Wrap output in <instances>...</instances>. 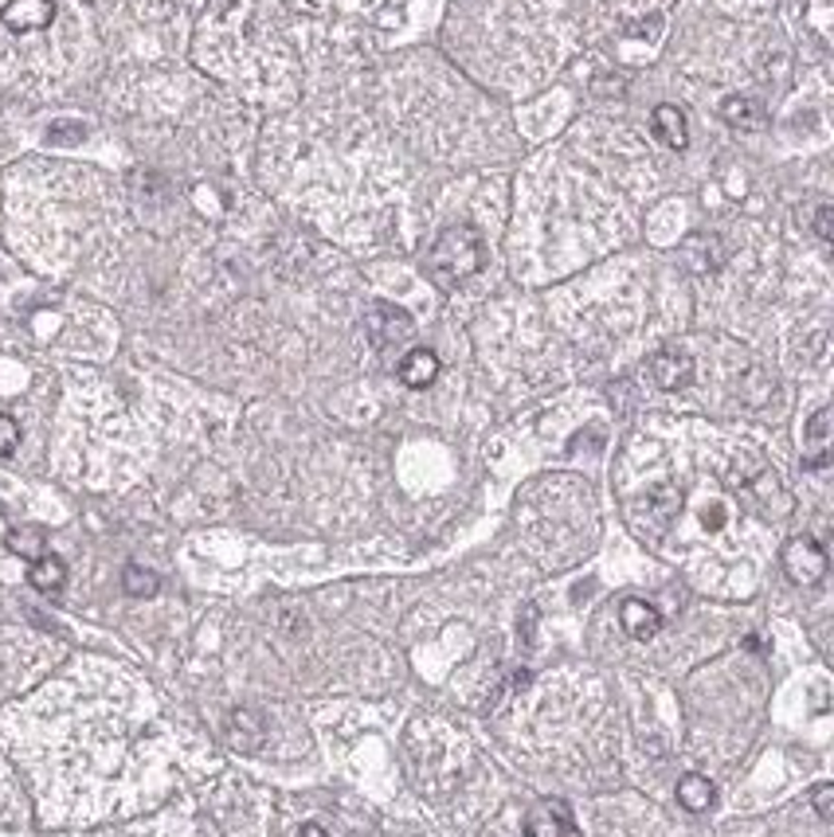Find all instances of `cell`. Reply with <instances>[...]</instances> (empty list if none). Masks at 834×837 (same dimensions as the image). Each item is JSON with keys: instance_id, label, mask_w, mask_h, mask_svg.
Returning a JSON list of instances; mask_svg holds the SVG:
<instances>
[{"instance_id": "cell-1", "label": "cell", "mask_w": 834, "mask_h": 837, "mask_svg": "<svg viewBox=\"0 0 834 837\" xmlns=\"http://www.w3.org/2000/svg\"><path fill=\"white\" fill-rule=\"evenodd\" d=\"M486 262V247L478 228L471 223H459V228H447L435 240L432 255H427V279L439 289H454L463 286L471 274H478Z\"/></svg>"}, {"instance_id": "cell-2", "label": "cell", "mask_w": 834, "mask_h": 837, "mask_svg": "<svg viewBox=\"0 0 834 837\" xmlns=\"http://www.w3.org/2000/svg\"><path fill=\"white\" fill-rule=\"evenodd\" d=\"M364 333L376 349H393V345H408L415 337V321L408 309L388 306V301H376V306L364 313Z\"/></svg>"}, {"instance_id": "cell-3", "label": "cell", "mask_w": 834, "mask_h": 837, "mask_svg": "<svg viewBox=\"0 0 834 837\" xmlns=\"http://www.w3.org/2000/svg\"><path fill=\"white\" fill-rule=\"evenodd\" d=\"M784 571L792 583L811 588L826 576V552L814 537H795L784 544Z\"/></svg>"}, {"instance_id": "cell-4", "label": "cell", "mask_w": 834, "mask_h": 837, "mask_svg": "<svg viewBox=\"0 0 834 837\" xmlns=\"http://www.w3.org/2000/svg\"><path fill=\"white\" fill-rule=\"evenodd\" d=\"M525 837H583V834L564 802L544 798V802H537V807L525 814Z\"/></svg>"}, {"instance_id": "cell-5", "label": "cell", "mask_w": 834, "mask_h": 837, "mask_svg": "<svg viewBox=\"0 0 834 837\" xmlns=\"http://www.w3.org/2000/svg\"><path fill=\"white\" fill-rule=\"evenodd\" d=\"M646 372H651V379L663 391H678L694 379V360H690V352H682V349H658L651 360H646Z\"/></svg>"}, {"instance_id": "cell-6", "label": "cell", "mask_w": 834, "mask_h": 837, "mask_svg": "<svg viewBox=\"0 0 834 837\" xmlns=\"http://www.w3.org/2000/svg\"><path fill=\"white\" fill-rule=\"evenodd\" d=\"M55 21V0H9L0 9V24L9 31H43Z\"/></svg>"}, {"instance_id": "cell-7", "label": "cell", "mask_w": 834, "mask_h": 837, "mask_svg": "<svg viewBox=\"0 0 834 837\" xmlns=\"http://www.w3.org/2000/svg\"><path fill=\"white\" fill-rule=\"evenodd\" d=\"M831 462V408H819L804 427V466L823 469Z\"/></svg>"}, {"instance_id": "cell-8", "label": "cell", "mask_w": 834, "mask_h": 837, "mask_svg": "<svg viewBox=\"0 0 834 837\" xmlns=\"http://www.w3.org/2000/svg\"><path fill=\"white\" fill-rule=\"evenodd\" d=\"M619 622H624V630L634 642H651L654 634L663 630V615H658V607H651L646 598H624Z\"/></svg>"}, {"instance_id": "cell-9", "label": "cell", "mask_w": 834, "mask_h": 837, "mask_svg": "<svg viewBox=\"0 0 834 837\" xmlns=\"http://www.w3.org/2000/svg\"><path fill=\"white\" fill-rule=\"evenodd\" d=\"M682 259L690 262V270L697 274H709V270H721L724 262V243L717 235H690L682 243Z\"/></svg>"}, {"instance_id": "cell-10", "label": "cell", "mask_w": 834, "mask_h": 837, "mask_svg": "<svg viewBox=\"0 0 834 837\" xmlns=\"http://www.w3.org/2000/svg\"><path fill=\"white\" fill-rule=\"evenodd\" d=\"M721 118L729 126H736V130H765L768 126V111L756 99H748V94H729L721 102Z\"/></svg>"}, {"instance_id": "cell-11", "label": "cell", "mask_w": 834, "mask_h": 837, "mask_svg": "<svg viewBox=\"0 0 834 837\" xmlns=\"http://www.w3.org/2000/svg\"><path fill=\"white\" fill-rule=\"evenodd\" d=\"M651 126H654V138L663 141L666 150L682 153L685 145H690V130H685V114L678 111V106H658V111H654V118H651Z\"/></svg>"}, {"instance_id": "cell-12", "label": "cell", "mask_w": 834, "mask_h": 837, "mask_svg": "<svg viewBox=\"0 0 834 837\" xmlns=\"http://www.w3.org/2000/svg\"><path fill=\"white\" fill-rule=\"evenodd\" d=\"M28 583L40 591V595H60L63 583H67V564H63L60 556H48V552H43L40 559H31Z\"/></svg>"}, {"instance_id": "cell-13", "label": "cell", "mask_w": 834, "mask_h": 837, "mask_svg": "<svg viewBox=\"0 0 834 837\" xmlns=\"http://www.w3.org/2000/svg\"><path fill=\"white\" fill-rule=\"evenodd\" d=\"M439 376V357L432 349H412L400 360V379L408 388H427Z\"/></svg>"}, {"instance_id": "cell-14", "label": "cell", "mask_w": 834, "mask_h": 837, "mask_svg": "<svg viewBox=\"0 0 834 837\" xmlns=\"http://www.w3.org/2000/svg\"><path fill=\"white\" fill-rule=\"evenodd\" d=\"M228 739H232L240 751H255L262 739V717L252 708H235L228 717Z\"/></svg>"}, {"instance_id": "cell-15", "label": "cell", "mask_w": 834, "mask_h": 837, "mask_svg": "<svg viewBox=\"0 0 834 837\" xmlns=\"http://www.w3.org/2000/svg\"><path fill=\"white\" fill-rule=\"evenodd\" d=\"M714 798H717V787L705 775H682L678 778V802H682L690 814H705V810L714 807Z\"/></svg>"}, {"instance_id": "cell-16", "label": "cell", "mask_w": 834, "mask_h": 837, "mask_svg": "<svg viewBox=\"0 0 834 837\" xmlns=\"http://www.w3.org/2000/svg\"><path fill=\"white\" fill-rule=\"evenodd\" d=\"M9 552H16L21 559H40L43 552H48V537H43V529H36V525H24V529H12L9 532Z\"/></svg>"}, {"instance_id": "cell-17", "label": "cell", "mask_w": 834, "mask_h": 837, "mask_svg": "<svg viewBox=\"0 0 834 837\" xmlns=\"http://www.w3.org/2000/svg\"><path fill=\"white\" fill-rule=\"evenodd\" d=\"M121 588H126V595H133V598H153L157 588H162V579L153 576V571L138 568V564H130V568L121 571Z\"/></svg>"}, {"instance_id": "cell-18", "label": "cell", "mask_w": 834, "mask_h": 837, "mask_svg": "<svg viewBox=\"0 0 834 837\" xmlns=\"http://www.w3.org/2000/svg\"><path fill=\"white\" fill-rule=\"evenodd\" d=\"M16 447H21V423L12 415H0V462L12 459Z\"/></svg>"}, {"instance_id": "cell-19", "label": "cell", "mask_w": 834, "mask_h": 837, "mask_svg": "<svg viewBox=\"0 0 834 837\" xmlns=\"http://www.w3.org/2000/svg\"><path fill=\"white\" fill-rule=\"evenodd\" d=\"M82 138H87V130L79 121H63V126H51L48 130V145H79Z\"/></svg>"}, {"instance_id": "cell-20", "label": "cell", "mask_w": 834, "mask_h": 837, "mask_svg": "<svg viewBox=\"0 0 834 837\" xmlns=\"http://www.w3.org/2000/svg\"><path fill=\"white\" fill-rule=\"evenodd\" d=\"M814 810H819V817H823V822H831V817H834V787H831V783L814 787Z\"/></svg>"}, {"instance_id": "cell-21", "label": "cell", "mask_w": 834, "mask_h": 837, "mask_svg": "<svg viewBox=\"0 0 834 837\" xmlns=\"http://www.w3.org/2000/svg\"><path fill=\"white\" fill-rule=\"evenodd\" d=\"M814 231H819V240H826V243L834 240V208L831 204H823V208L814 211Z\"/></svg>"}, {"instance_id": "cell-22", "label": "cell", "mask_w": 834, "mask_h": 837, "mask_svg": "<svg viewBox=\"0 0 834 837\" xmlns=\"http://www.w3.org/2000/svg\"><path fill=\"white\" fill-rule=\"evenodd\" d=\"M298 837H330V834H325V829L318 826V822H306V826L298 829Z\"/></svg>"}]
</instances>
